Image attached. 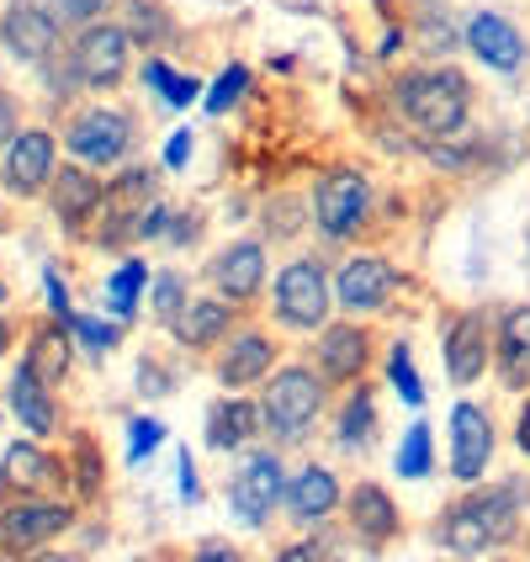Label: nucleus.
<instances>
[{
  "label": "nucleus",
  "mask_w": 530,
  "mask_h": 562,
  "mask_svg": "<svg viewBox=\"0 0 530 562\" xmlns=\"http://www.w3.org/2000/svg\"><path fill=\"white\" fill-rule=\"evenodd\" d=\"M393 106L414 133L425 138H456L472 117V80L451 64H430V69H408L404 80L393 86Z\"/></svg>",
  "instance_id": "1"
},
{
  "label": "nucleus",
  "mask_w": 530,
  "mask_h": 562,
  "mask_svg": "<svg viewBox=\"0 0 530 562\" xmlns=\"http://www.w3.org/2000/svg\"><path fill=\"white\" fill-rule=\"evenodd\" d=\"M520 509H526V494L520 483H499V488H477L467 499H456L446 515H440V547L456 552V558H483L504 541L520 536Z\"/></svg>",
  "instance_id": "2"
},
{
  "label": "nucleus",
  "mask_w": 530,
  "mask_h": 562,
  "mask_svg": "<svg viewBox=\"0 0 530 562\" xmlns=\"http://www.w3.org/2000/svg\"><path fill=\"white\" fill-rule=\"evenodd\" d=\"M324 398H329V382L318 376V367H281L271 382H266V430L277 436V446H297V440L313 436L318 414H324Z\"/></svg>",
  "instance_id": "3"
},
{
  "label": "nucleus",
  "mask_w": 530,
  "mask_h": 562,
  "mask_svg": "<svg viewBox=\"0 0 530 562\" xmlns=\"http://www.w3.org/2000/svg\"><path fill=\"white\" fill-rule=\"evenodd\" d=\"M329 308H335V281L329 271L313 260V255H297L277 271V286H271V313H277L281 329H324L329 324Z\"/></svg>",
  "instance_id": "4"
},
{
  "label": "nucleus",
  "mask_w": 530,
  "mask_h": 562,
  "mask_svg": "<svg viewBox=\"0 0 530 562\" xmlns=\"http://www.w3.org/2000/svg\"><path fill=\"white\" fill-rule=\"evenodd\" d=\"M127 59H133V37L117 22H86L80 37L69 43V80L86 91H117L127 80Z\"/></svg>",
  "instance_id": "5"
},
{
  "label": "nucleus",
  "mask_w": 530,
  "mask_h": 562,
  "mask_svg": "<svg viewBox=\"0 0 530 562\" xmlns=\"http://www.w3.org/2000/svg\"><path fill=\"white\" fill-rule=\"evenodd\" d=\"M313 223L324 239H356L367 223H372V181L361 170H324L318 187H313Z\"/></svg>",
  "instance_id": "6"
},
{
  "label": "nucleus",
  "mask_w": 530,
  "mask_h": 562,
  "mask_svg": "<svg viewBox=\"0 0 530 562\" xmlns=\"http://www.w3.org/2000/svg\"><path fill=\"white\" fill-rule=\"evenodd\" d=\"M286 504V468H281L277 451H250L239 468H234V483H228V509L245 531H266L271 515Z\"/></svg>",
  "instance_id": "7"
},
{
  "label": "nucleus",
  "mask_w": 530,
  "mask_h": 562,
  "mask_svg": "<svg viewBox=\"0 0 530 562\" xmlns=\"http://www.w3.org/2000/svg\"><path fill=\"white\" fill-rule=\"evenodd\" d=\"M64 149L80 159V165H91V170L123 165L127 149H133V117H127L123 106H86L64 127Z\"/></svg>",
  "instance_id": "8"
},
{
  "label": "nucleus",
  "mask_w": 530,
  "mask_h": 562,
  "mask_svg": "<svg viewBox=\"0 0 530 562\" xmlns=\"http://www.w3.org/2000/svg\"><path fill=\"white\" fill-rule=\"evenodd\" d=\"M69 526H75V509L64 499H16L11 509H0V552L32 558L37 547H48Z\"/></svg>",
  "instance_id": "9"
},
{
  "label": "nucleus",
  "mask_w": 530,
  "mask_h": 562,
  "mask_svg": "<svg viewBox=\"0 0 530 562\" xmlns=\"http://www.w3.org/2000/svg\"><path fill=\"white\" fill-rule=\"evenodd\" d=\"M440 356H446V376H451L456 387H472L477 376L494 367V318L483 308H467V313H456V318H446Z\"/></svg>",
  "instance_id": "10"
},
{
  "label": "nucleus",
  "mask_w": 530,
  "mask_h": 562,
  "mask_svg": "<svg viewBox=\"0 0 530 562\" xmlns=\"http://www.w3.org/2000/svg\"><path fill=\"white\" fill-rule=\"evenodd\" d=\"M54 170H59L54 133H48V127H27V133H16V138L5 144V155H0V187L11 191V196H37V191H48Z\"/></svg>",
  "instance_id": "11"
},
{
  "label": "nucleus",
  "mask_w": 530,
  "mask_h": 562,
  "mask_svg": "<svg viewBox=\"0 0 530 562\" xmlns=\"http://www.w3.org/2000/svg\"><path fill=\"white\" fill-rule=\"evenodd\" d=\"M313 367L329 387H350L361 382L367 367H372V329L367 324H324L318 340H313Z\"/></svg>",
  "instance_id": "12"
},
{
  "label": "nucleus",
  "mask_w": 530,
  "mask_h": 562,
  "mask_svg": "<svg viewBox=\"0 0 530 562\" xmlns=\"http://www.w3.org/2000/svg\"><path fill=\"white\" fill-rule=\"evenodd\" d=\"M462 43L472 48V59L483 69H494V75H520L530 54L526 32L515 27L504 11H472L467 27H462Z\"/></svg>",
  "instance_id": "13"
},
{
  "label": "nucleus",
  "mask_w": 530,
  "mask_h": 562,
  "mask_svg": "<svg viewBox=\"0 0 530 562\" xmlns=\"http://www.w3.org/2000/svg\"><path fill=\"white\" fill-rule=\"evenodd\" d=\"M393 292H398L393 260H382V255H350L340 266V277H335V308H345L350 318L356 313H382L393 303Z\"/></svg>",
  "instance_id": "14"
},
{
  "label": "nucleus",
  "mask_w": 530,
  "mask_h": 562,
  "mask_svg": "<svg viewBox=\"0 0 530 562\" xmlns=\"http://www.w3.org/2000/svg\"><path fill=\"white\" fill-rule=\"evenodd\" d=\"M59 22H64L59 11H48L37 0H11L5 16H0V43L22 64H43L59 48Z\"/></svg>",
  "instance_id": "15"
},
{
  "label": "nucleus",
  "mask_w": 530,
  "mask_h": 562,
  "mask_svg": "<svg viewBox=\"0 0 530 562\" xmlns=\"http://www.w3.org/2000/svg\"><path fill=\"white\" fill-rule=\"evenodd\" d=\"M494 468V419L483 404L451 408V472L456 483H483V472Z\"/></svg>",
  "instance_id": "16"
},
{
  "label": "nucleus",
  "mask_w": 530,
  "mask_h": 562,
  "mask_svg": "<svg viewBox=\"0 0 530 562\" xmlns=\"http://www.w3.org/2000/svg\"><path fill=\"white\" fill-rule=\"evenodd\" d=\"M345 520H350V536L367 552H382L393 536L404 531V515H398V504H393V494L382 483H356L345 494Z\"/></svg>",
  "instance_id": "17"
},
{
  "label": "nucleus",
  "mask_w": 530,
  "mask_h": 562,
  "mask_svg": "<svg viewBox=\"0 0 530 562\" xmlns=\"http://www.w3.org/2000/svg\"><path fill=\"white\" fill-rule=\"evenodd\" d=\"M48 202H54V213H59L64 228H86L91 218H101V202H106V187H101V176H95L91 165H59L54 170V181H48Z\"/></svg>",
  "instance_id": "18"
},
{
  "label": "nucleus",
  "mask_w": 530,
  "mask_h": 562,
  "mask_svg": "<svg viewBox=\"0 0 530 562\" xmlns=\"http://www.w3.org/2000/svg\"><path fill=\"white\" fill-rule=\"evenodd\" d=\"M271 361H277V340L266 329H234L218 350V382L228 393H245L271 376Z\"/></svg>",
  "instance_id": "19"
},
{
  "label": "nucleus",
  "mask_w": 530,
  "mask_h": 562,
  "mask_svg": "<svg viewBox=\"0 0 530 562\" xmlns=\"http://www.w3.org/2000/svg\"><path fill=\"white\" fill-rule=\"evenodd\" d=\"M207 277H213V286L228 303H255L260 286H266V245L260 239H234L228 250L213 255Z\"/></svg>",
  "instance_id": "20"
},
{
  "label": "nucleus",
  "mask_w": 530,
  "mask_h": 562,
  "mask_svg": "<svg viewBox=\"0 0 530 562\" xmlns=\"http://www.w3.org/2000/svg\"><path fill=\"white\" fill-rule=\"evenodd\" d=\"M340 499H345L340 477L313 462V468H303L297 477H286V504H281V509L292 515V526H313V531H318V526L340 509Z\"/></svg>",
  "instance_id": "21"
},
{
  "label": "nucleus",
  "mask_w": 530,
  "mask_h": 562,
  "mask_svg": "<svg viewBox=\"0 0 530 562\" xmlns=\"http://www.w3.org/2000/svg\"><path fill=\"white\" fill-rule=\"evenodd\" d=\"M5 408L16 414V425L27 430L32 440H48L59 430V404H54V387L32 372L27 361L16 367V376L5 382Z\"/></svg>",
  "instance_id": "22"
},
{
  "label": "nucleus",
  "mask_w": 530,
  "mask_h": 562,
  "mask_svg": "<svg viewBox=\"0 0 530 562\" xmlns=\"http://www.w3.org/2000/svg\"><path fill=\"white\" fill-rule=\"evenodd\" d=\"M494 367L509 393H526L530 382V303L526 308H504L494 324Z\"/></svg>",
  "instance_id": "23"
},
{
  "label": "nucleus",
  "mask_w": 530,
  "mask_h": 562,
  "mask_svg": "<svg viewBox=\"0 0 530 562\" xmlns=\"http://www.w3.org/2000/svg\"><path fill=\"white\" fill-rule=\"evenodd\" d=\"M234 308L239 303H228V297H191L187 308L176 313V340L187 345V350H213V345H223L228 335H234Z\"/></svg>",
  "instance_id": "24"
},
{
  "label": "nucleus",
  "mask_w": 530,
  "mask_h": 562,
  "mask_svg": "<svg viewBox=\"0 0 530 562\" xmlns=\"http://www.w3.org/2000/svg\"><path fill=\"white\" fill-rule=\"evenodd\" d=\"M260 430H266V408L250 404V398H239V393L207 408V446L223 451V457H228V451H245Z\"/></svg>",
  "instance_id": "25"
},
{
  "label": "nucleus",
  "mask_w": 530,
  "mask_h": 562,
  "mask_svg": "<svg viewBox=\"0 0 530 562\" xmlns=\"http://www.w3.org/2000/svg\"><path fill=\"white\" fill-rule=\"evenodd\" d=\"M59 477V462L37 446V440H11L5 446V462H0V483L5 488H16V494H37V488H48Z\"/></svg>",
  "instance_id": "26"
},
{
  "label": "nucleus",
  "mask_w": 530,
  "mask_h": 562,
  "mask_svg": "<svg viewBox=\"0 0 530 562\" xmlns=\"http://www.w3.org/2000/svg\"><path fill=\"white\" fill-rule=\"evenodd\" d=\"M376 393L367 382H356V393L340 404V419H335V440H340V451H356V457H367L376 446Z\"/></svg>",
  "instance_id": "27"
},
{
  "label": "nucleus",
  "mask_w": 530,
  "mask_h": 562,
  "mask_svg": "<svg viewBox=\"0 0 530 562\" xmlns=\"http://www.w3.org/2000/svg\"><path fill=\"white\" fill-rule=\"evenodd\" d=\"M27 367L43 376L48 387L69 376V324H64V318L43 324V329H37V335L27 340Z\"/></svg>",
  "instance_id": "28"
},
{
  "label": "nucleus",
  "mask_w": 530,
  "mask_h": 562,
  "mask_svg": "<svg viewBox=\"0 0 530 562\" xmlns=\"http://www.w3.org/2000/svg\"><path fill=\"white\" fill-rule=\"evenodd\" d=\"M127 37L144 48H165L176 37V16L159 0H127Z\"/></svg>",
  "instance_id": "29"
},
{
  "label": "nucleus",
  "mask_w": 530,
  "mask_h": 562,
  "mask_svg": "<svg viewBox=\"0 0 530 562\" xmlns=\"http://www.w3.org/2000/svg\"><path fill=\"white\" fill-rule=\"evenodd\" d=\"M149 266L144 260H123L112 277H106V313L112 318H133V308H138V297H144V286H149Z\"/></svg>",
  "instance_id": "30"
},
{
  "label": "nucleus",
  "mask_w": 530,
  "mask_h": 562,
  "mask_svg": "<svg viewBox=\"0 0 530 562\" xmlns=\"http://www.w3.org/2000/svg\"><path fill=\"white\" fill-rule=\"evenodd\" d=\"M191 303V281L187 271H159L149 281V313H155L159 324H176V313Z\"/></svg>",
  "instance_id": "31"
},
{
  "label": "nucleus",
  "mask_w": 530,
  "mask_h": 562,
  "mask_svg": "<svg viewBox=\"0 0 530 562\" xmlns=\"http://www.w3.org/2000/svg\"><path fill=\"white\" fill-rule=\"evenodd\" d=\"M144 80H149V86H155L170 106H191V101L202 95L196 75H181V69H170L165 59H144Z\"/></svg>",
  "instance_id": "32"
},
{
  "label": "nucleus",
  "mask_w": 530,
  "mask_h": 562,
  "mask_svg": "<svg viewBox=\"0 0 530 562\" xmlns=\"http://www.w3.org/2000/svg\"><path fill=\"white\" fill-rule=\"evenodd\" d=\"M430 425L425 419H414L404 430V440H398V477H408V483H419V477H430Z\"/></svg>",
  "instance_id": "33"
},
{
  "label": "nucleus",
  "mask_w": 530,
  "mask_h": 562,
  "mask_svg": "<svg viewBox=\"0 0 530 562\" xmlns=\"http://www.w3.org/2000/svg\"><path fill=\"white\" fill-rule=\"evenodd\" d=\"M387 382H393V393H398L408 408L425 404V387H419V372H414V356H408L404 340L387 350Z\"/></svg>",
  "instance_id": "34"
},
{
  "label": "nucleus",
  "mask_w": 530,
  "mask_h": 562,
  "mask_svg": "<svg viewBox=\"0 0 530 562\" xmlns=\"http://www.w3.org/2000/svg\"><path fill=\"white\" fill-rule=\"evenodd\" d=\"M69 335L86 345V350H95V356L117 350V340H123V329H117L112 318H91V313H75V318H69Z\"/></svg>",
  "instance_id": "35"
},
{
  "label": "nucleus",
  "mask_w": 530,
  "mask_h": 562,
  "mask_svg": "<svg viewBox=\"0 0 530 562\" xmlns=\"http://www.w3.org/2000/svg\"><path fill=\"white\" fill-rule=\"evenodd\" d=\"M245 91H250V69H245V64H228L218 80H213V91H207V112L223 117L228 106H239V95Z\"/></svg>",
  "instance_id": "36"
},
{
  "label": "nucleus",
  "mask_w": 530,
  "mask_h": 562,
  "mask_svg": "<svg viewBox=\"0 0 530 562\" xmlns=\"http://www.w3.org/2000/svg\"><path fill=\"white\" fill-rule=\"evenodd\" d=\"M159 440H165V425H159L155 414H144V419H133V425H127V462H144V457L155 451Z\"/></svg>",
  "instance_id": "37"
},
{
  "label": "nucleus",
  "mask_w": 530,
  "mask_h": 562,
  "mask_svg": "<svg viewBox=\"0 0 530 562\" xmlns=\"http://www.w3.org/2000/svg\"><path fill=\"white\" fill-rule=\"evenodd\" d=\"M22 133V101L11 91H0V155H5V144Z\"/></svg>",
  "instance_id": "38"
},
{
  "label": "nucleus",
  "mask_w": 530,
  "mask_h": 562,
  "mask_svg": "<svg viewBox=\"0 0 530 562\" xmlns=\"http://www.w3.org/2000/svg\"><path fill=\"white\" fill-rule=\"evenodd\" d=\"M43 286H48V313L69 324V318H75V308H69V286H64V277H59V271H54V266L43 271Z\"/></svg>",
  "instance_id": "39"
},
{
  "label": "nucleus",
  "mask_w": 530,
  "mask_h": 562,
  "mask_svg": "<svg viewBox=\"0 0 530 562\" xmlns=\"http://www.w3.org/2000/svg\"><path fill=\"white\" fill-rule=\"evenodd\" d=\"M456 43H462V37L451 32V22H446V16L436 22V11H425V48H440V54H451Z\"/></svg>",
  "instance_id": "40"
},
{
  "label": "nucleus",
  "mask_w": 530,
  "mask_h": 562,
  "mask_svg": "<svg viewBox=\"0 0 530 562\" xmlns=\"http://www.w3.org/2000/svg\"><path fill=\"white\" fill-rule=\"evenodd\" d=\"M54 11H59L64 22H95L106 11V0H54Z\"/></svg>",
  "instance_id": "41"
},
{
  "label": "nucleus",
  "mask_w": 530,
  "mask_h": 562,
  "mask_svg": "<svg viewBox=\"0 0 530 562\" xmlns=\"http://www.w3.org/2000/svg\"><path fill=\"white\" fill-rule=\"evenodd\" d=\"M187 159H191V133L181 127V133H176L170 144H165V170H181Z\"/></svg>",
  "instance_id": "42"
},
{
  "label": "nucleus",
  "mask_w": 530,
  "mask_h": 562,
  "mask_svg": "<svg viewBox=\"0 0 530 562\" xmlns=\"http://www.w3.org/2000/svg\"><path fill=\"white\" fill-rule=\"evenodd\" d=\"M138 387H149V393L159 398V393H170V376L159 372L155 361H138Z\"/></svg>",
  "instance_id": "43"
},
{
  "label": "nucleus",
  "mask_w": 530,
  "mask_h": 562,
  "mask_svg": "<svg viewBox=\"0 0 530 562\" xmlns=\"http://www.w3.org/2000/svg\"><path fill=\"white\" fill-rule=\"evenodd\" d=\"M277 562H324V552L313 547V541H292V547H281Z\"/></svg>",
  "instance_id": "44"
},
{
  "label": "nucleus",
  "mask_w": 530,
  "mask_h": 562,
  "mask_svg": "<svg viewBox=\"0 0 530 562\" xmlns=\"http://www.w3.org/2000/svg\"><path fill=\"white\" fill-rule=\"evenodd\" d=\"M191 562H239V552H234V547H223V541H202Z\"/></svg>",
  "instance_id": "45"
},
{
  "label": "nucleus",
  "mask_w": 530,
  "mask_h": 562,
  "mask_svg": "<svg viewBox=\"0 0 530 562\" xmlns=\"http://www.w3.org/2000/svg\"><path fill=\"white\" fill-rule=\"evenodd\" d=\"M515 446L530 457V398L520 404V414H515Z\"/></svg>",
  "instance_id": "46"
},
{
  "label": "nucleus",
  "mask_w": 530,
  "mask_h": 562,
  "mask_svg": "<svg viewBox=\"0 0 530 562\" xmlns=\"http://www.w3.org/2000/svg\"><path fill=\"white\" fill-rule=\"evenodd\" d=\"M181 494H187V499H196V494H202V488H196V468H191L187 451H181Z\"/></svg>",
  "instance_id": "47"
},
{
  "label": "nucleus",
  "mask_w": 530,
  "mask_h": 562,
  "mask_svg": "<svg viewBox=\"0 0 530 562\" xmlns=\"http://www.w3.org/2000/svg\"><path fill=\"white\" fill-rule=\"evenodd\" d=\"M22 562H86V558H75V552H32Z\"/></svg>",
  "instance_id": "48"
},
{
  "label": "nucleus",
  "mask_w": 530,
  "mask_h": 562,
  "mask_svg": "<svg viewBox=\"0 0 530 562\" xmlns=\"http://www.w3.org/2000/svg\"><path fill=\"white\" fill-rule=\"evenodd\" d=\"M11 340H16V329H11V324L0 318V356H11Z\"/></svg>",
  "instance_id": "49"
},
{
  "label": "nucleus",
  "mask_w": 530,
  "mask_h": 562,
  "mask_svg": "<svg viewBox=\"0 0 530 562\" xmlns=\"http://www.w3.org/2000/svg\"><path fill=\"white\" fill-rule=\"evenodd\" d=\"M5 303H11V281L0 277V308H5Z\"/></svg>",
  "instance_id": "50"
},
{
  "label": "nucleus",
  "mask_w": 530,
  "mask_h": 562,
  "mask_svg": "<svg viewBox=\"0 0 530 562\" xmlns=\"http://www.w3.org/2000/svg\"><path fill=\"white\" fill-rule=\"evenodd\" d=\"M133 562H155V558H133Z\"/></svg>",
  "instance_id": "51"
},
{
  "label": "nucleus",
  "mask_w": 530,
  "mask_h": 562,
  "mask_svg": "<svg viewBox=\"0 0 530 562\" xmlns=\"http://www.w3.org/2000/svg\"><path fill=\"white\" fill-rule=\"evenodd\" d=\"M488 562H509V558H488Z\"/></svg>",
  "instance_id": "52"
}]
</instances>
